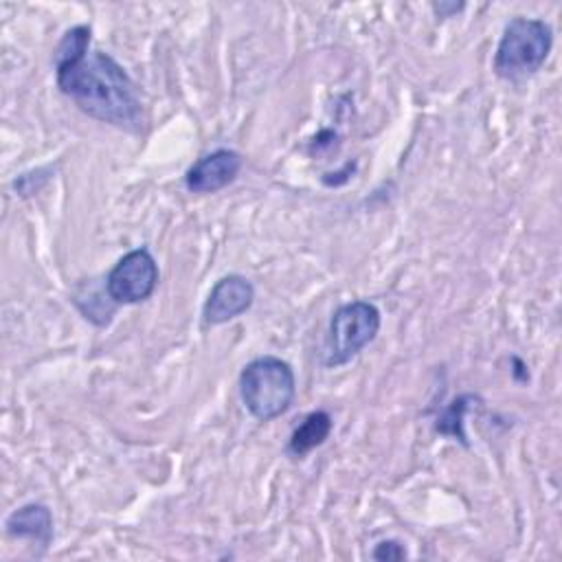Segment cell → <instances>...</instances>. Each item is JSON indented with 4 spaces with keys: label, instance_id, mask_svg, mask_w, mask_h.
Masks as SVG:
<instances>
[{
    "label": "cell",
    "instance_id": "1",
    "mask_svg": "<svg viewBox=\"0 0 562 562\" xmlns=\"http://www.w3.org/2000/svg\"><path fill=\"white\" fill-rule=\"evenodd\" d=\"M55 81L88 116L138 132L143 108L127 72L101 50H90V26L79 24L64 33L55 48Z\"/></svg>",
    "mask_w": 562,
    "mask_h": 562
},
{
    "label": "cell",
    "instance_id": "2",
    "mask_svg": "<svg viewBox=\"0 0 562 562\" xmlns=\"http://www.w3.org/2000/svg\"><path fill=\"white\" fill-rule=\"evenodd\" d=\"M294 395V371L277 356H259L239 373V397L246 411L259 422L281 417L292 406Z\"/></svg>",
    "mask_w": 562,
    "mask_h": 562
},
{
    "label": "cell",
    "instance_id": "3",
    "mask_svg": "<svg viewBox=\"0 0 562 562\" xmlns=\"http://www.w3.org/2000/svg\"><path fill=\"white\" fill-rule=\"evenodd\" d=\"M553 46V31L540 18H512L494 53V70L503 79H520L542 68Z\"/></svg>",
    "mask_w": 562,
    "mask_h": 562
},
{
    "label": "cell",
    "instance_id": "4",
    "mask_svg": "<svg viewBox=\"0 0 562 562\" xmlns=\"http://www.w3.org/2000/svg\"><path fill=\"white\" fill-rule=\"evenodd\" d=\"M380 310L369 301H349L340 305L329 321L325 342V364L340 367L353 360L380 331Z\"/></svg>",
    "mask_w": 562,
    "mask_h": 562
},
{
    "label": "cell",
    "instance_id": "5",
    "mask_svg": "<svg viewBox=\"0 0 562 562\" xmlns=\"http://www.w3.org/2000/svg\"><path fill=\"white\" fill-rule=\"evenodd\" d=\"M158 263L147 248L123 255L105 277V292L112 303L134 305L147 301L158 285Z\"/></svg>",
    "mask_w": 562,
    "mask_h": 562
},
{
    "label": "cell",
    "instance_id": "6",
    "mask_svg": "<svg viewBox=\"0 0 562 562\" xmlns=\"http://www.w3.org/2000/svg\"><path fill=\"white\" fill-rule=\"evenodd\" d=\"M255 301L252 283L241 274H226L211 288L204 305L202 321L204 325H224L239 314L248 312Z\"/></svg>",
    "mask_w": 562,
    "mask_h": 562
},
{
    "label": "cell",
    "instance_id": "7",
    "mask_svg": "<svg viewBox=\"0 0 562 562\" xmlns=\"http://www.w3.org/2000/svg\"><path fill=\"white\" fill-rule=\"evenodd\" d=\"M244 158L235 149L220 147L198 158L184 173V187L191 193H215L228 187L241 171Z\"/></svg>",
    "mask_w": 562,
    "mask_h": 562
},
{
    "label": "cell",
    "instance_id": "8",
    "mask_svg": "<svg viewBox=\"0 0 562 562\" xmlns=\"http://www.w3.org/2000/svg\"><path fill=\"white\" fill-rule=\"evenodd\" d=\"M4 529L13 538H26L40 547H48L53 540V514L42 503H26L7 516Z\"/></svg>",
    "mask_w": 562,
    "mask_h": 562
},
{
    "label": "cell",
    "instance_id": "9",
    "mask_svg": "<svg viewBox=\"0 0 562 562\" xmlns=\"http://www.w3.org/2000/svg\"><path fill=\"white\" fill-rule=\"evenodd\" d=\"M334 428L331 415L327 411H312L290 435L288 441V454L294 459H301L310 454L314 448L323 446Z\"/></svg>",
    "mask_w": 562,
    "mask_h": 562
},
{
    "label": "cell",
    "instance_id": "10",
    "mask_svg": "<svg viewBox=\"0 0 562 562\" xmlns=\"http://www.w3.org/2000/svg\"><path fill=\"white\" fill-rule=\"evenodd\" d=\"M476 395H461L457 397L439 417H437V424L435 428L441 432V435H448V437H457L459 441L465 443V432H463V415L465 411L470 408V402L474 400Z\"/></svg>",
    "mask_w": 562,
    "mask_h": 562
},
{
    "label": "cell",
    "instance_id": "11",
    "mask_svg": "<svg viewBox=\"0 0 562 562\" xmlns=\"http://www.w3.org/2000/svg\"><path fill=\"white\" fill-rule=\"evenodd\" d=\"M371 555L375 560H404L406 558V549L397 540H382V542L375 544Z\"/></svg>",
    "mask_w": 562,
    "mask_h": 562
},
{
    "label": "cell",
    "instance_id": "12",
    "mask_svg": "<svg viewBox=\"0 0 562 562\" xmlns=\"http://www.w3.org/2000/svg\"><path fill=\"white\" fill-rule=\"evenodd\" d=\"M465 4L463 2H432V9L437 11V15L439 18H448L450 13H457V11H461Z\"/></svg>",
    "mask_w": 562,
    "mask_h": 562
}]
</instances>
